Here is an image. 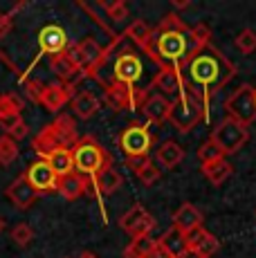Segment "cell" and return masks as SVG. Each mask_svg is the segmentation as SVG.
Returning a JSON list of instances; mask_svg holds the SVG:
<instances>
[{
  "mask_svg": "<svg viewBox=\"0 0 256 258\" xmlns=\"http://www.w3.org/2000/svg\"><path fill=\"white\" fill-rule=\"evenodd\" d=\"M186 70H189L194 86H198L207 97L216 94L236 74V68L231 66L229 58L223 56L218 49H214L209 45L203 47L200 52H196L194 56H189Z\"/></svg>",
  "mask_w": 256,
  "mask_h": 258,
  "instance_id": "cell-1",
  "label": "cell"
},
{
  "mask_svg": "<svg viewBox=\"0 0 256 258\" xmlns=\"http://www.w3.org/2000/svg\"><path fill=\"white\" fill-rule=\"evenodd\" d=\"M142 49L162 68H178L189 58V41L182 32H153Z\"/></svg>",
  "mask_w": 256,
  "mask_h": 258,
  "instance_id": "cell-2",
  "label": "cell"
},
{
  "mask_svg": "<svg viewBox=\"0 0 256 258\" xmlns=\"http://www.w3.org/2000/svg\"><path fill=\"white\" fill-rule=\"evenodd\" d=\"M79 142L77 137V126L72 121V117L61 115L56 117L52 123H47L32 142V148L41 155V160H45L50 153L58 151V148H66V151H72V146Z\"/></svg>",
  "mask_w": 256,
  "mask_h": 258,
  "instance_id": "cell-3",
  "label": "cell"
},
{
  "mask_svg": "<svg viewBox=\"0 0 256 258\" xmlns=\"http://www.w3.org/2000/svg\"><path fill=\"white\" fill-rule=\"evenodd\" d=\"M205 110H203V97L198 92H184L178 94L175 101H171V110L166 121L180 133H189L203 121Z\"/></svg>",
  "mask_w": 256,
  "mask_h": 258,
  "instance_id": "cell-4",
  "label": "cell"
},
{
  "mask_svg": "<svg viewBox=\"0 0 256 258\" xmlns=\"http://www.w3.org/2000/svg\"><path fill=\"white\" fill-rule=\"evenodd\" d=\"M72 164H75V173L83 177H95L99 171L110 166L106 151L97 144L92 137H83L72 146Z\"/></svg>",
  "mask_w": 256,
  "mask_h": 258,
  "instance_id": "cell-5",
  "label": "cell"
},
{
  "mask_svg": "<svg viewBox=\"0 0 256 258\" xmlns=\"http://www.w3.org/2000/svg\"><path fill=\"white\" fill-rule=\"evenodd\" d=\"M209 140L220 148L223 155H231V153H238L240 148L247 144L249 133H247V126H243V123H238V121H234V119L227 117L214 128Z\"/></svg>",
  "mask_w": 256,
  "mask_h": 258,
  "instance_id": "cell-6",
  "label": "cell"
},
{
  "mask_svg": "<svg viewBox=\"0 0 256 258\" xmlns=\"http://www.w3.org/2000/svg\"><path fill=\"white\" fill-rule=\"evenodd\" d=\"M225 108L229 112V119L243 123H252L256 119V101H254V88L252 86H240L238 90H234V94L225 101Z\"/></svg>",
  "mask_w": 256,
  "mask_h": 258,
  "instance_id": "cell-7",
  "label": "cell"
},
{
  "mask_svg": "<svg viewBox=\"0 0 256 258\" xmlns=\"http://www.w3.org/2000/svg\"><path fill=\"white\" fill-rule=\"evenodd\" d=\"M119 227L126 231V234H131L133 238L149 236L151 231L155 229V218L142 205H135L119 218Z\"/></svg>",
  "mask_w": 256,
  "mask_h": 258,
  "instance_id": "cell-8",
  "label": "cell"
},
{
  "mask_svg": "<svg viewBox=\"0 0 256 258\" xmlns=\"http://www.w3.org/2000/svg\"><path fill=\"white\" fill-rule=\"evenodd\" d=\"M119 146L121 151L126 153V157H133V155H146L151 148V133L146 126L142 123L133 121L131 126L126 128L124 133L119 135Z\"/></svg>",
  "mask_w": 256,
  "mask_h": 258,
  "instance_id": "cell-9",
  "label": "cell"
},
{
  "mask_svg": "<svg viewBox=\"0 0 256 258\" xmlns=\"http://www.w3.org/2000/svg\"><path fill=\"white\" fill-rule=\"evenodd\" d=\"M25 180L29 182V186L34 188L36 193H50V191H56V180L58 177L54 175V171L47 166L45 160H38V162H32L29 168L25 173Z\"/></svg>",
  "mask_w": 256,
  "mask_h": 258,
  "instance_id": "cell-10",
  "label": "cell"
},
{
  "mask_svg": "<svg viewBox=\"0 0 256 258\" xmlns=\"http://www.w3.org/2000/svg\"><path fill=\"white\" fill-rule=\"evenodd\" d=\"M146 99L144 90H137L135 86H124V83H115L108 90V101L112 103L115 110H135L142 106V101Z\"/></svg>",
  "mask_w": 256,
  "mask_h": 258,
  "instance_id": "cell-11",
  "label": "cell"
},
{
  "mask_svg": "<svg viewBox=\"0 0 256 258\" xmlns=\"http://www.w3.org/2000/svg\"><path fill=\"white\" fill-rule=\"evenodd\" d=\"M144 74V66H142L137 54H121L115 63V83H124V86H135Z\"/></svg>",
  "mask_w": 256,
  "mask_h": 258,
  "instance_id": "cell-12",
  "label": "cell"
},
{
  "mask_svg": "<svg viewBox=\"0 0 256 258\" xmlns=\"http://www.w3.org/2000/svg\"><path fill=\"white\" fill-rule=\"evenodd\" d=\"M68 45H70V43H68V34H66V29L58 27V25H45V27L38 32V47H41L43 54L56 56V54L66 52Z\"/></svg>",
  "mask_w": 256,
  "mask_h": 258,
  "instance_id": "cell-13",
  "label": "cell"
},
{
  "mask_svg": "<svg viewBox=\"0 0 256 258\" xmlns=\"http://www.w3.org/2000/svg\"><path fill=\"white\" fill-rule=\"evenodd\" d=\"M72 97V86L68 83H50V86H43V92H41V106L50 112H56L70 101Z\"/></svg>",
  "mask_w": 256,
  "mask_h": 258,
  "instance_id": "cell-14",
  "label": "cell"
},
{
  "mask_svg": "<svg viewBox=\"0 0 256 258\" xmlns=\"http://www.w3.org/2000/svg\"><path fill=\"white\" fill-rule=\"evenodd\" d=\"M5 193H7L9 202H12L16 209H29V207L36 202V198H38V193L29 186V182L25 180V175H18L16 180L7 186V191H5Z\"/></svg>",
  "mask_w": 256,
  "mask_h": 258,
  "instance_id": "cell-15",
  "label": "cell"
},
{
  "mask_svg": "<svg viewBox=\"0 0 256 258\" xmlns=\"http://www.w3.org/2000/svg\"><path fill=\"white\" fill-rule=\"evenodd\" d=\"M140 108L151 123H162V121H166V117H169L171 101L164 97V94H146V99L142 101Z\"/></svg>",
  "mask_w": 256,
  "mask_h": 258,
  "instance_id": "cell-16",
  "label": "cell"
},
{
  "mask_svg": "<svg viewBox=\"0 0 256 258\" xmlns=\"http://www.w3.org/2000/svg\"><path fill=\"white\" fill-rule=\"evenodd\" d=\"M56 191L61 193L66 200L72 202L88 191V177H83V175H79V173L72 171V173H68V175H63L56 180Z\"/></svg>",
  "mask_w": 256,
  "mask_h": 258,
  "instance_id": "cell-17",
  "label": "cell"
},
{
  "mask_svg": "<svg viewBox=\"0 0 256 258\" xmlns=\"http://www.w3.org/2000/svg\"><path fill=\"white\" fill-rule=\"evenodd\" d=\"M173 227H175V229H180L182 234H186V231L196 229V227H203V213L196 209L191 202H184V205H182L180 209L175 211V216H173Z\"/></svg>",
  "mask_w": 256,
  "mask_h": 258,
  "instance_id": "cell-18",
  "label": "cell"
},
{
  "mask_svg": "<svg viewBox=\"0 0 256 258\" xmlns=\"http://www.w3.org/2000/svg\"><path fill=\"white\" fill-rule=\"evenodd\" d=\"M153 86L164 94H180L182 92V74L178 68H162L153 79Z\"/></svg>",
  "mask_w": 256,
  "mask_h": 258,
  "instance_id": "cell-19",
  "label": "cell"
},
{
  "mask_svg": "<svg viewBox=\"0 0 256 258\" xmlns=\"http://www.w3.org/2000/svg\"><path fill=\"white\" fill-rule=\"evenodd\" d=\"M200 171H203V175L214 186H220V184H225V180H229V177H231L234 168H231V164L225 160V157H220V160H216V162L203 164V166H200Z\"/></svg>",
  "mask_w": 256,
  "mask_h": 258,
  "instance_id": "cell-20",
  "label": "cell"
},
{
  "mask_svg": "<svg viewBox=\"0 0 256 258\" xmlns=\"http://www.w3.org/2000/svg\"><path fill=\"white\" fill-rule=\"evenodd\" d=\"M157 245L173 258H180L186 249H189V247H186V240H184V234H182L180 229H175V227H171L166 234H162V238L157 240Z\"/></svg>",
  "mask_w": 256,
  "mask_h": 258,
  "instance_id": "cell-21",
  "label": "cell"
},
{
  "mask_svg": "<svg viewBox=\"0 0 256 258\" xmlns=\"http://www.w3.org/2000/svg\"><path fill=\"white\" fill-rule=\"evenodd\" d=\"M155 157H157V162H160L164 168H175L182 162V157H184V151H182V146L178 142L166 140V142L160 144Z\"/></svg>",
  "mask_w": 256,
  "mask_h": 258,
  "instance_id": "cell-22",
  "label": "cell"
},
{
  "mask_svg": "<svg viewBox=\"0 0 256 258\" xmlns=\"http://www.w3.org/2000/svg\"><path fill=\"white\" fill-rule=\"evenodd\" d=\"M90 182L95 184L97 188H99L101 193H115L117 188L121 186V182H124V177H121L119 171H115L112 166H106L103 171H99L95 177H90Z\"/></svg>",
  "mask_w": 256,
  "mask_h": 258,
  "instance_id": "cell-23",
  "label": "cell"
},
{
  "mask_svg": "<svg viewBox=\"0 0 256 258\" xmlns=\"http://www.w3.org/2000/svg\"><path fill=\"white\" fill-rule=\"evenodd\" d=\"M72 110H75L77 117L90 119L97 110H99V99H97L92 92L83 90V92L75 94V99H72Z\"/></svg>",
  "mask_w": 256,
  "mask_h": 258,
  "instance_id": "cell-24",
  "label": "cell"
},
{
  "mask_svg": "<svg viewBox=\"0 0 256 258\" xmlns=\"http://www.w3.org/2000/svg\"><path fill=\"white\" fill-rule=\"evenodd\" d=\"M45 162H47V166L54 171V175L56 177H63V175H68V173L75 171V164H72V153L66 151V148H58V151L50 153V155L45 157Z\"/></svg>",
  "mask_w": 256,
  "mask_h": 258,
  "instance_id": "cell-25",
  "label": "cell"
},
{
  "mask_svg": "<svg viewBox=\"0 0 256 258\" xmlns=\"http://www.w3.org/2000/svg\"><path fill=\"white\" fill-rule=\"evenodd\" d=\"M157 247V240L151 236H140V238H133L131 245L124 249L126 258H149L153 254V249Z\"/></svg>",
  "mask_w": 256,
  "mask_h": 258,
  "instance_id": "cell-26",
  "label": "cell"
},
{
  "mask_svg": "<svg viewBox=\"0 0 256 258\" xmlns=\"http://www.w3.org/2000/svg\"><path fill=\"white\" fill-rule=\"evenodd\" d=\"M79 52H81L83 56V66H86V70H92L95 66H99L101 58H103V49L99 47V43L95 41V38H86V41L77 43Z\"/></svg>",
  "mask_w": 256,
  "mask_h": 258,
  "instance_id": "cell-27",
  "label": "cell"
},
{
  "mask_svg": "<svg viewBox=\"0 0 256 258\" xmlns=\"http://www.w3.org/2000/svg\"><path fill=\"white\" fill-rule=\"evenodd\" d=\"M50 70L56 74L58 79H63V81H68V79L75 77V72H79L75 66H72V61L66 56V54H56V56L50 58Z\"/></svg>",
  "mask_w": 256,
  "mask_h": 258,
  "instance_id": "cell-28",
  "label": "cell"
},
{
  "mask_svg": "<svg viewBox=\"0 0 256 258\" xmlns=\"http://www.w3.org/2000/svg\"><path fill=\"white\" fill-rule=\"evenodd\" d=\"M189 41L194 43V49H191V56H194L196 52H200L203 47L209 45V41H211V29L207 27L205 23L194 25V27L189 29Z\"/></svg>",
  "mask_w": 256,
  "mask_h": 258,
  "instance_id": "cell-29",
  "label": "cell"
},
{
  "mask_svg": "<svg viewBox=\"0 0 256 258\" xmlns=\"http://www.w3.org/2000/svg\"><path fill=\"white\" fill-rule=\"evenodd\" d=\"M218 247H220V242H218V238H216L214 234H209V231H205L203 236L196 240V245L194 247H189V249H194V251H198L203 258H209V256H214L216 251H218Z\"/></svg>",
  "mask_w": 256,
  "mask_h": 258,
  "instance_id": "cell-30",
  "label": "cell"
},
{
  "mask_svg": "<svg viewBox=\"0 0 256 258\" xmlns=\"http://www.w3.org/2000/svg\"><path fill=\"white\" fill-rule=\"evenodd\" d=\"M151 34H153V29L149 27L144 21H135L128 27V32H126V36L131 38L135 45H140V47H144L146 43H149V38H151Z\"/></svg>",
  "mask_w": 256,
  "mask_h": 258,
  "instance_id": "cell-31",
  "label": "cell"
},
{
  "mask_svg": "<svg viewBox=\"0 0 256 258\" xmlns=\"http://www.w3.org/2000/svg\"><path fill=\"white\" fill-rule=\"evenodd\" d=\"M16 157H18V142L3 135L0 137V166H9L12 162H16Z\"/></svg>",
  "mask_w": 256,
  "mask_h": 258,
  "instance_id": "cell-32",
  "label": "cell"
},
{
  "mask_svg": "<svg viewBox=\"0 0 256 258\" xmlns=\"http://www.w3.org/2000/svg\"><path fill=\"white\" fill-rule=\"evenodd\" d=\"M23 110V101L18 99V94L7 92L0 94V115H21Z\"/></svg>",
  "mask_w": 256,
  "mask_h": 258,
  "instance_id": "cell-33",
  "label": "cell"
},
{
  "mask_svg": "<svg viewBox=\"0 0 256 258\" xmlns=\"http://www.w3.org/2000/svg\"><path fill=\"white\" fill-rule=\"evenodd\" d=\"M220 157H225L223 153H220V148L216 146L211 140H207L200 144V148H198V160L203 162V164H209V162H216V160H220Z\"/></svg>",
  "mask_w": 256,
  "mask_h": 258,
  "instance_id": "cell-34",
  "label": "cell"
},
{
  "mask_svg": "<svg viewBox=\"0 0 256 258\" xmlns=\"http://www.w3.org/2000/svg\"><path fill=\"white\" fill-rule=\"evenodd\" d=\"M12 240L16 242L18 247H27L29 242L34 240V231H32V227H29L27 222H18V225L12 229Z\"/></svg>",
  "mask_w": 256,
  "mask_h": 258,
  "instance_id": "cell-35",
  "label": "cell"
},
{
  "mask_svg": "<svg viewBox=\"0 0 256 258\" xmlns=\"http://www.w3.org/2000/svg\"><path fill=\"white\" fill-rule=\"evenodd\" d=\"M236 47H238L243 54H252L256 49V32L254 29H243V32H238V36H236Z\"/></svg>",
  "mask_w": 256,
  "mask_h": 258,
  "instance_id": "cell-36",
  "label": "cell"
},
{
  "mask_svg": "<svg viewBox=\"0 0 256 258\" xmlns=\"http://www.w3.org/2000/svg\"><path fill=\"white\" fill-rule=\"evenodd\" d=\"M103 7H106V12H108V18L110 21H126L128 18V7H126V3L124 0H115V3H103Z\"/></svg>",
  "mask_w": 256,
  "mask_h": 258,
  "instance_id": "cell-37",
  "label": "cell"
},
{
  "mask_svg": "<svg viewBox=\"0 0 256 258\" xmlns=\"http://www.w3.org/2000/svg\"><path fill=\"white\" fill-rule=\"evenodd\" d=\"M157 32H186L184 23L180 21V16H175V14H166L164 18H162L160 27H157Z\"/></svg>",
  "mask_w": 256,
  "mask_h": 258,
  "instance_id": "cell-38",
  "label": "cell"
},
{
  "mask_svg": "<svg viewBox=\"0 0 256 258\" xmlns=\"http://www.w3.org/2000/svg\"><path fill=\"white\" fill-rule=\"evenodd\" d=\"M137 177L142 180V184H146V186H153L157 180H160V168H157L153 162H149L144 168H142L140 173H137Z\"/></svg>",
  "mask_w": 256,
  "mask_h": 258,
  "instance_id": "cell-39",
  "label": "cell"
},
{
  "mask_svg": "<svg viewBox=\"0 0 256 258\" xmlns=\"http://www.w3.org/2000/svg\"><path fill=\"white\" fill-rule=\"evenodd\" d=\"M23 86H25V92H27V97L32 99L34 103H38V101H41L43 83L38 81V79H25V81H23Z\"/></svg>",
  "mask_w": 256,
  "mask_h": 258,
  "instance_id": "cell-40",
  "label": "cell"
},
{
  "mask_svg": "<svg viewBox=\"0 0 256 258\" xmlns=\"http://www.w3.org/2000/svg\"><path fill=\"white\" fill-rule=\"evenodd\" d=\"M27 133H29L27 123L21 119V121H18V123H14V126L7 131V137H12L14 142H21V140H25V137H27Z\"/></svg>",
  "mask_w": 256,
  "mask_h": 258,
  "instance_id": "cell-41",
  "label": "cell"
},
{
  "mask_svg": "<svg viewBox=\"0 0 256 258\" xmlns=\"http://www.w3.org/2000/svg\"><path fill=\"white\" fill-rule=\"evenodd\" d=\"M151 160H146V155H133V157H126V164L131 171H135V173H140L142 168H144L146 164H149Z\"/></svg>",
  "mask_w": 256,
  "mask_h": 258,
  "instance_id": "cell-42",
  "label": "cell"
},
{
  "mask_svg": "<svg viewBox=\"0 0 256 258\" xmlns=\"http://www.w3.org/2000/svg\"><path fill=\"white\" fill-rule=\"evenodd\" d=\"M12 32V14H0V38Z\"/></svg>",
  "mask_w": 256,
  "mask_h": 258,
  "instance_id": "cell-43",
  "label": "cell"
},
{
  "mask_svg": "<svg viewBox=\"0 0 256 258\" xmlns=\"http://www.w3.org/2000/svg\"><path fill=\"white\" fill-rule=\"evenodd\" d=\"M21 119H23L21 115H0V128H3V131L7 133L9 128H12L14 123H18Z\"/></svg>",
  "mask_w": 256,
  "mask_h": 258,
  "instance_id": "cell-44",
  "label": "cell"
},
{
  "mask_svg": "<svg viewBox=\"0 0 256 258\" xmlns=\"http://www.w3.org/2000/svg\"><path fill=\"white\" fill-rule=\"evenodd\" d=\"M149 258H173V256H171V254H166V251H164V249H162V247H160V245H157V247H155V249H153V254H151Z\"/></svg>",
  "mask_w": 256,
  "mask_h": 258,
  "instance_id": "cell-45",
  "label": "cell"
},
{
  "mask_svg": "<svg viewBox=\"0 0 256 258\" xmlns=\"http://www.w3.org/2000/svg\"><path fill=\"white\" fill-rule=\"evenodd\" d=\"M180 258H203V256H200L198 251H194V249H186V251H184V254H182Z\"/></svg>",
  "mask_w": 256,
  "mask_h": 258,
  "instance_id": "cell-46",
  "label": "cell"
},
{
  "mask_svg": "<svg viewBox=\"0 0 256 258\" xmlns=\"http://www.w3.org/2000/svg\"><path fill=\"white\" fill-rule=\"evenodd\" d=\"M81 258H97L95 254H90V251H86V254H81Z\"/></svg>",
  "mask_w": 256,
  "mask_h": 258,
  "instance_id": "cell-47",
  "label": "cell"
},
{
  "mask_svg": "<svg viewBox=\"0 0 256 258\" xmlns=\"http://www.w3.org/2000/svg\"><path fill=\"white\" fill-rule=\"evenodd\" d=\"M5 231V218H0V234Z\"/></svg>",
  "mask_w": 256,
  "mask_h": 258,
  "instance_id": "cell-48",
  "label": "cell"
},
{
  "mask_svg": "<svg viewBox=\"0 0 256 258\" xmlns=\"http://www.w3.org/2000/svg\"><path fill=\"white\" fill-rule=\"evenodd\" d=\"M254 101H256V88H254Z\"/></svg>",
  "mask_w": 256,
  "mask_h": 258,
  "instance_id": "cell-49",
  "label": "cell"
}]
</instances>
